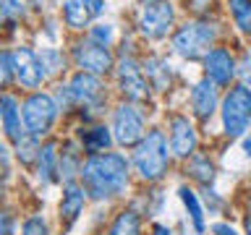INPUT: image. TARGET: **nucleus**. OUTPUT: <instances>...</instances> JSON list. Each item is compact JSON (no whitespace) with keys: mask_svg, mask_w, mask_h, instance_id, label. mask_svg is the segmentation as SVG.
<instances>
[{"mask_svg":"<svg viewBox=\"0 0 251 235\" xmlns=\"http://www.w3.org/2000/svg\"><path fill=\"white\" fill-rule=\"evenodd\" d=\"M81 186L92 199H110L126 191L128 186V162L121 154H92L81 164Z\"/></svg>","mask_w":251,"mask_h":235,"instance_id":"obj_1","label":"nucleus"},{"mask_svg":"<svg viewBox=\"0 0 251 235\" xmlns=\"http://www.w3.org/2000/svg\"><path fill=\"white\" fill-rule=\"evenodd\" d=\"M168 141H165L162 131H149L133 152V164H136L139 175L144 180H160L168 170Z\"/></svg>","mask_w":251,"mask_h":235,"instance_id":"obj_2","label":"nucleus"},{"mask_svg":"<svg viewBox=\"0 0 251 235\" xmlns=\"http://www.w3.org/2000/svg\"><path fill=\"white\" fill-rule=\"evenodd\" d=\"M223 125L227 136H243L251 125V89L249 86H233L223 99Z\"/></svg>","mask_w":251,"mask_h":235,"instance_id":"obj_3","label":"nucleus"},{"mask_svg":"<svg viewBox=\"0 0 251 235\" xmlns=\"http://www.w3.org/2000/svg\"><path fill=\"white\" fill-rule=\"evenodd\" d=\"M217 37V29L212 26V24H186V26L178 29V34L173 37V50L178 55H183V58L194 60V58H201V55L209 52L212 42H215Z\"/></svg>","mask_w":251,"mask_h":235,"instance_id":"obj_4","label":"nucleus"},{"mask_svg":"<svg viewBox=\"0 0 251 235\" xmlns=\"http://www.w3.org/2000/svg\"><path fill=\"white\" fill-rule=\"evenodd\" d=\"M24 125L31 136H42V133L50 131V125L55 123V115H58V105L50 94H31V97L24 102Z\"/></svg>","mask_w":251,"mask_h":235,"instance_id":"obj_5","label":"nucleus"},{"mask_svg":"<svg viewBox=\"0 0 251 235\" xmlns=\"http://www.w3.org/2000/svg\"><path fill=\"white\" fill-rule=\"evenodd\" d=\"M173 21H176L173 3H168V0H157V3L144 5L141 19H139V29L147 39H162L170 31Z\"/></svg>","mask_w":251,"mask_h":235,"instance_id":"obj_6","label":"nucleus"},{"mask_svg":"<svg viewBox=\"0 0 251 235\" xmlns=\"http://www.w3.org/2000/svg\"><path fill=\"white\" fill-rule=\"evenodd\" d=\"M66 99L68 102H76V105H84V107H97L102 105L105 99V89H102V81L94 73H76L71 78V84L66 86Z\"/></svg>","mask_w":251,"mask_h":235,"instance_id":"obj_7","label":"nucleus"},{"mask_svg":"<svg viewBox=\"0 0 251 235\" xmlns=\"http://www.w3.org/2000/svg\"><path fill=\"white\" fill-rule=\"evenodd\" d=\"M113 131H115V141L123 146L139 144L144 139V118L133 105H121L115 110L113 118Z\"/></svg>","mask_w":251,"mask_h":235,"instance_id":"obj_8","label":"nucleus"},{"mask_svg":"<svg viewBox=\"0 0 251 235\" xmlns=\"http://www.w3.org/2000/svg\"><path fill=\"white\" fill-rule=\"evenodd\" d=\"M74 58L76 63L81 66L86 73H105V70L113 68V55H110V50L105 45H97V42H78L74 47Z\"/></svg>","mask_w":251,"mask_h":235,"instance_id":"obj_9","label":"nucleus"},{"mask_svg":"<svg viewBox=\"0 0 251 235\" xmlns=\"http://www.w3.org/2000/svg\"><path fill=\"white\" fill-rule=\"evenodd\" d=\"M13 73L24 86H29V89H37V86L42 84V78L47 76L42 60H39L29 47H21V50L13 52Z\"/></svg>","mask_w":251,"mask_h":235,"instance_id":"obj_10","label":"nucleus"},{"mask_svg":"<svg viewBox=\"0 0 251 235\" xmlns=\"http://www.w3.org/2000/svg\"><path fill=\"white\" fill-rule=\"evenodd\" d=\"M204 68H207V78L217 86L230 84L233 76L238 73L233 55L227 50H223V47H215V50H209L207 55H204Z\"/></svg>","mask_w":251,"mask_h":235,"instance_id":"obj_11","label":"nucleus"},{"mask_svg":"<svg viewBox=\"0 0 251 235\" xmlns=\"http://www.w3.org/2000/svg\"><path fill=\"white\" fill-rule=\"evenodd\" d=\"M118 81H121V89L128 99H144L147 97L144 68H139V63L133 58H123L118 63Z\"/></svg>","mask_w":251,"mask_h":235,"instance_id":"obj_12","label":"nucleus"},{"mask_svg":"<svg viewBox=\"0 0 251 235\" xmlns=\"http://www.w3.org/2000/svg\"><path fill=\"white\" fill-rule=\"evenodd\" d=\"M105 8V0H66V24L71 29H84L92 19H97Z\"/></svg>","mask_w":251,"mask_h":235,"instance_id":"obj_13","label":"nucleus"},{"mask_svg":"<svg viewBox=\"0 0 251 235\" xmlns=\"http://www.w3.org/2000/svg\"><path fill=\"white\" fill-rule=\"evenodd\" d=\"M170 149L178 157H191L196 149V131H194L191 120L183 115L173 118V123H170Z\"/></svg>","mask_w":251,"mask_h":235,"instance_id":"obj_14","label":"nucleus"},{"mask_svg":"<svg viewBox=\"0 0 251 235\" xmlns=\"http://www.w3.org/2000/svg\"><path fill=\"white\" fill-rule=\"evenodd\" d=\"M191 107H194L196 118L207 120V118L217 110V84H212L209 78H201L191 92Z\"/></svg>","mask_w":251,"mask_h":235,"instance_id":"obj_15","label":"nucleus"},{"mask_svg":"<svg viewBox=\"0 0 251 235\" xmlns=\"http://www.w3.org/2000/svg\"><path fill=\"white\" fill-rule=\"evenodd\" d=\"M0 118H3L5 133L19 144L24 139V131H21V110H19L16 97H11V94H3V97H0Z\"/></svg>","mask_w":251,"mask_h":235,"instance_id":"obj_16","label":"nucleus"},{"mask_svg":"<svg viewBox=\"0 0 251 235\" xmlns=\"http://www.w3.org/2000/svg\"><path fill=\"white\" fill-rule=\"evenodd\" d=\"M84 201H86L84 186L68 183L66 186V193H63V201H60V217L66 219V225L76 222V217L81 214V209H84Z\"/></svg>","mask_w":251,"mask_h":235,"instance_id":"obj_17","label":"nucleus"},{"mask_svg":"<svg viewBox=\"0 0 251 235\" xmlns=\"http://www.w3.org/2000/svg\"><path fill=\"white\" fill-rule=\"evenodd\" d=\"M39 180L42 183H55L58 178V144L55 141H47L45 146H39Z\"/></svg>","mask_w":251,"mask_h":235,"instance_id":"obj_18","label":"nucleus"},{"mask_svg":"<svg viewBox=\"0 0 251 235\" xmlns=\"http://www.w3.org/2000/svg\"><path fill=\"white\" fill-rule=\"evenodd\" d=\"M144 73L154 89H168L170 86V66L162 58H149L144 63Z\"/></svg>","mask_w":251,"mask_h":235,"instance_id":"obj_19","label":"nucleus"},{"mask_svg":"<svg viewBox=\"0 0 251 235\" xmlns=\"http://www.w3.org/2000/svg\"><path fill=\"white\" fill-rule=\"evenodd\" d=\"M139 233H141V219L133 209L121 212L107 230V235H139Z\"/></svg>","mask_w":251,"mask_h":235,"instance_id":"obj_20","label":"nucleus"},{"mask_svg":"<svg viewBox=\"0 0 251 235\" xmlns=\"http://www.w3.org/2000/svg\"><path fill=\"white\" fill-rule=\"evenodd\" d=\"M178 193H180V201L186 204L188 217H191L196 233H204V212H201V204H199V199H196V193L191 191V188H180Z\"/></svg>","mask_w":251,"mask_h":235,"instance_id":"obj_21","label":"nucleus"},{"mask_svg":"<svg viewBox=\"0 0 251 235\" xmlns=\"http://www.w3.org/2000/svg\"><path fill=\"white\" fill-rule=\"evenodd\" d=\"M81 139H84V146L89 149V152H102V149L110 146V133H107V128H102V125L86 131Z\"/></svg>","mask_w":251,"mask_h":235,"instance_id":"obj_22","label":"nucleus"},{"mask_svg":"<svg viewBox=\"0 0 251 235\" xmlns=\"http://www.w3.org/2000/svg\"><path fill=\"white\" fill-rule=\"evenodd\" d=\"M241 31H251V0H227Z\"/></svg>","mask_w":251,"mask_h":235,"instance_id":"obj_23","label":"nucleus"},{"mask_svg":"<svg viewBox=\"0 0 251 235\" xmlns=\"http://www.w3.org/2000/svg\"><path fill=\"white\" fill-rule=\"evenodd\" d=\"M76 162H78V152L74 146H66V152H63V157H60V175L66 178L68 183H74L71 178H74L76 172H81V167H78Z\"/></svg>","mask_w":251,"mask_h":235,"instance_id":"obj_24","label":"nucleus"},{"mask_svg":"<svg viewBox=\"0 0 251 235\" xmlns=\"http://www.w3.org/2000/svg\"><path fill=\"white\" fill-rule=\"evenodd\" d=\"M191 175L196 180H201V183H209L212 175H215V167H212V162L207 157H194L191 160Z\"/></svg>","mask_w":251,"mask_h":235,"instance_id":"obj_25","label":"nucleus"},{"mask_svg":"<svg viewBox=\"0 0 251 235\" xmlns=\"http://www.w3.org/2000/svg\"><path fill=\"white\" fill-rule=\"evenodd\" d=\"M16 146H19V157L24 162H31V160H34V154H39V146L34 144V136H31V133H29V136H24Z\"/></svg>","mask_w":251,"mask_h":235,"instance_id":"obj_26","label":"nucleus"},{"mask_svg":"<svg viewBox=\"0 0 251 235\" xmlns=\"http://www.w3.org/2000/svg\"><path fill=\"white\" fill-rule=\"evenodd\" d=\"M11 73H13V55H8L5 50H0V86L8 84Z\"/></svg>","mask_w":251,"mask_h":235,"instance_id":"obj_27","label":"nucleus"},{"mask_svg":"<svg viewBox=\"0 0 251 235\" xmlns=\"http://www.w3.org/2000/svg\"><path fill=\"white\" fill-rule=\"evenodd\" d=\"M110 39H113V26H107V24H100V26L92 29V42L97 45H110Z\"/></svg>","mask_w":251,"mask_h":235,"instance_id":"obj_28","label":"nucleus"},{"mask_svg":"<svg viewBox=\"0 0 251 235\" xmlns=\"http://www.w3.org/2000/svg\"><path fill=\"white\" fill-rule=\"evenodd\" d=\"M24 235H47V225L42 217H31L24 222Z\"/></svg>","mask_w":251,"mask_h":235,"instance_id":"obj_29","label":"nucleus"},{"mask_svg":"<svg viewBox=\"0 0 251 235\" xmlns=\"http://www.w3.org/2000/svg\"><path fill=\"white\" fill-rule=\"evenodd\" d=\"M8 13V19H19V16H24V11H26V5H24V0H0Z\"/></svg>","mask_w":251,"mask_h":235,"instance_id":"obj_30","label":"nucleus"},{"mask_svg":"<svg viewBox=\"0 0 251 235\" xmlns=\"http://www.w3.org/2000/svg\"><path fill=\"white\" fill-rule=\"evenodd\" d=\"M39 60H42V66H45V73H50V70H55V66H58L60 58H58V52H55V50H45Z\"/></svg>","mask_w":251,"mask_h":235,"instance_id":"obj_31","label":"nucleus"},{"mask_svg":"<svg viewBox=\"0 0 251 235\" xmlns=\"http://www.w3.org/2000/svg\"><path fill=\"white\" fill-rule=\"evenodd\" d=\"M8 172H11V157H8V149L0 144V180H5Z\"/></svg>","mask_w":251,"mask_h":235,"instance_id":"obj_32","label":"nucleus"},{"mask_svg":"<svg viewBox=\"0 0 251 235\" xmlns=\"http://www.w3.org/2000/svg\"><path fill=\"white\" fill-rule=\"evenodd\" d=\"M0 235H13V217L8 212H0Z\"/></svg>","mask_w":251,"mask_h":235,"instance_id":"obj_33","label":"nucleus"},{"mask_svg":"<svg viewBox=\"0 0 251 235\" xmlns=\"http://www.w3.org/2000/svg\"><path fill=\"white\" fill-rule=\"evenodd\" d=\"M238 76L243 78V86H246V84L251 81V60H249V58L241 63V70H238Z\"/></svg>","mask_w":251,"mask_h":235,"instance_id":"obj_34","label":"nucleus"},{"mask_svg":"<svg viewBox=\"0 0 251 235\" xmlns=\"http://www.w3.org/2000/svg\"><path fill=\"white\" fill-rule=\"evenodd\" d=\"M212 230H215L217 235H238V233H235L230 225H223V222H217L215 227H212Z\"/></svg>","mask_w":251,"mask_h":235,"instance_id":"obj_35","label":"nucleus"},{"mask_svg":"<svg viewBox=\"0 0 251 235\" xmlns=\"http://www.w3.org/2000/svg\"><path fill=\"white\" fill-rule=\"evenodd\" d=\"M154 235H173V233H170L165 225H157V227H154Z\"/></svg>","mask_w":251,"mask_h":235,"instance_id":"obj_36","label":"nucleus"},{"mask_svg":"<svg viewBox=\"0 0 251 235\" xmlns=\"http://www.w3.org/2000/svg\"><path fill=\"white\" fill-rule=\"evenodd\" d=\"M243 152H246V157H251V136L243 141Z\"/></svg>","mask_w":251,"mask_h":235,"instance_id":"obj_37","label":"nucleus"},{"mask_svg":"<svg viewBox=\"0 0 251 235\" xmlns=\"http://www.w3.org/2000/svg\"><path fill=\"white\" fill-rule=\"evenodd\" d=\"M8 19V13H5V8H3V3H0V24H3Z\"/></svg>","mask_w":251,"mask_h":235,"instance_id":"obj_38","label":"nucleus"},{"mask_svg":"<svg viewBox=\"0 0 251 235\" xmlns=\"http://www.w3.org/2000/svg\"><path fill=\"white\" fill-rule=\"evenodd\" d=\"M246 235H251V214L246 217Z\"/></svg>","mask_w":251,"mask_h":235,"instance_id":"obj_39","label":"nucleus"},{"mask_svg":"<svg viewBox=\"0 0 251 235\" xmlns=\"http://www.w3.org/2000/svg\"><path fill=\"white\" fill-rule=\"evenodd\" d=\"M144 3H147V5H149V3H157V0H144Z\"/></svg>","mask_w":251,"mask_h":235,"instance_id":"obj_40","label":"nucleus"}]
</instances>
